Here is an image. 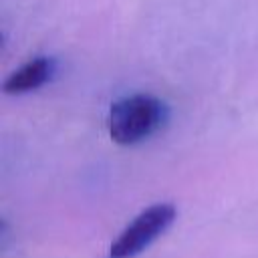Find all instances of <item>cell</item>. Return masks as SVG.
<instances>
[{"instance_id":"cell-1","label":"cell","mask_w":258,"mask_h":258,"mask_svg":"<svg viewBox=\"0 0 258 258\" xmlns=\"http://www.w3.org/2000/svg\"><path fill=\"white\" fill-rule=\"evenodd\" d=\"M167 113V105L155 95H127L109 109V135L117 145H135L161 129Z\"/></svg>"},{"instance_id":"cell-2","label":"cell","mask_w":258,"mask_h":258,"mask_svg":"<svg viewBox=\"0 0 258 258\" xmlns=\"http://www.w3.org/2000/svg\"><path fill=\"white\" fill-rule=\"evenodd\" d=\"M175 220L171 204H153L139 212L109 248V258H133L159 238Z\"/></svg>"},{"instance_id":"cell-3","label":"cell","mask_w":258,"mask_h":258,"mask_svg":"<svg viewBox=\"0 0 258 258\" xmlns=\"http://www.w3.org/2000/svg\"><path fill=\"white\" fill-rule=\"evenodd\" d=\"M54 71H56V60L52 56H36L32 60L24 62L14 73H10L2 83V91L6 95L28 93V91L38 89L44 83H48L52 79Z\"/></svg>"}]
</instances>
